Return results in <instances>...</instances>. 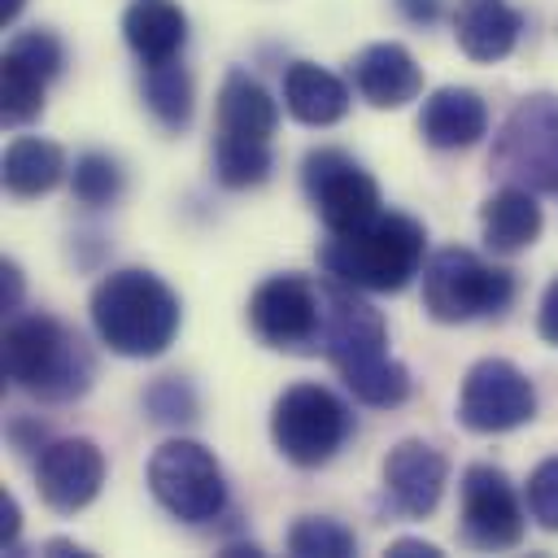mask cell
<instances>
[{
	"instance_id": "6da1fadb",
	"label": "cell",
	"mask_w": 558,
	"mask_h": 558,
	"mask_svg": "<svg viewBox=\"0 0 558 558\" xmlns=\"http://www.w3.org/2000/svg\"><path fill=\"white\" fill-rule=\"evenodd\" d=\"M318 353L336 366L344 388L375 410H392L410 401V371L388 353V323L384 314L349 283L323 279V336Z\"/></svg>"
},
{
	"instance_id": "7a4b0ae2",
	"label": "cell",
	"mask_w": 558,
	"mask_h": 558,
	"mask_svg": "<svg viewBox=\"0 0 558 558\" xmlns=\"http://www.w3.org/2000/svg\"><path fill=\"white\" fill-rule=\"evenodd\" d=\"M92 327L100 336V344L118 357H157L170 349V340L179 336V296L170 292V283L144 266H122L109 270L87 301Z\"/></svg>"
},
{
	"instance_id": "3957f363",
	"label": "cell",
	"mask_w": 558,
	"mask_h": 558,
	"mask_svg": "<svg viewBox=\"0 0 558 558\" xmlns=\"http://www.w3.org/2000/svg\"><path fill=\"white\" fill-rule=\"evenodd\" d=\"M4 379L48 405L78 401L96 379V357L78 331L52 314H9L4 327Z\"/></svg>"
},
{
	"instance_id": "277c9868",
	"label": "cell",
	"mask_w": 558,
	"mask_h": 558,
	"mask_svg": "<svg viewBox=\"0 0 558 558\" xmlns=\"http://www.w3.org/2000/svg\"><path fill=\"white\" fill-rule=\"evenodd\" d=\"M423 222L410 214H379L375 222L318 244V266L357 292H401L423 270Z\"/></svg>"
},
{
	"instance_id": "5b68a950",
	"label": "cell",
	"mask_w": 558,
	"mask_h": 558,
	"mask_svg": "<svg viewBox=\"0 0 558 558\" xmlns=\"http://www.w3.org/2000/svg\"><path fill=\"white\" fill-rule=\"evenodd\" d=\"M514 301V275L506 266L484 262L471 248H440L423 266V310L436 323H475L501 318Z\"/></svg>"
},
{
	"instance_id": "8992f818",
	"label": "cell",
	"mask_w": 558,
	"mask_h": 558,
	"mask_svg": "<svg viewBox=\"0 0 558 558\" xmlns=\"http://www.w3.org/2000/svg\"><path fill=\"white\" fill-rule=\"evenodd\" d=\"M488 170L527 192L558 196V96L536 92L506 113L488 153Z\"/></svg>"
},
{
	"instance_id": "52a82bcc",
	"label": "cell",
	"mask_w": 558,
	"mask_h": 558,
	"mask_svg": "<svg viewBox=\"0 0 558 558\" xmlns=\"http://www.w3.org/2000/svg\"><path fill=\"white\" fill-rule=\"evenodd\" d=\"M349 427H353L349 405L323 384H292L279 392L270 410V440L301 471L331 462L349 440Z\"/></svg>"
},
{
	"instance_id": "ba28073f",
	"label": "cell",
	"mask_w": 558,
	"mask_h": 558,
	"mask_svg": "<svg viewBox=\"0 0 558 558\" xmlns=\"http://www.w3.org/2000/svg\"><path fill=\"white\" fill-rule=\"evenodd\" d=\"M148 488L166 514L179 523H214L227 510V480L218 458L187 436H174L148 458Z\"/></svg>"
},
{
	"instance_id": "9c48e42d",
	"label": "cell",
	"mask_w": 558,
	"mask_h": 558,
	"mask_svg": "<svg viewBox=\"0 0 558 558\" xmlns=\"http://www.w3.org/2000/svg\"><path fill=\"white\" fill-rule=\"evenodd\" d=\"M301 187L331 235L357 231L384 214L379 209V183L344 148H310L301 157Z\"/></svg>"
},
{
	"instance_id": "30bf717a",
	"label": "cell",
	"mask_w": 558,
	"mask_h": 558,
	"mask_svg": "<svg viewBox=\"0 0 558 558\" xmlns=\"http://www.w3.org/2000/svg\"><path fill=\"white\" fill-rule=\"evenodd\" d=\"M248 327L266 349L283 353H318L323 336V283L283 270L257 283L248 296Z\"/></svg>"
},
{
	"instance_id": "8fae6325",
	"label": "cell",
	"mask_w": 558,
	"mask_h": 558,
	"mask_svg": "<svg viewBox=\"0 0 558 558\" xmlns=\"http://www.w3.org/2000/svg\"><path fill=\"white\" fill-rule=\"evenodd\" d=\"M536 418L532 379L506 357H480L458 392V423L475 436H501Z\"/></svg>"
},
{
	"instance_id": "7c38bea8",
	"label": "cell",
	"mask_w": 558,
	"mask_h": 558,
	"mask_svg": "<svg viewBox=\"0 0 558 558\" xmlns=\"http://www.w3.org/2000/svg\"><path fill=\"white\" fill-rule=\"evenodd\" d=\"M462 541L475 549H514L523 541V506L510 475L493 462H471L458 484Z\"/></svg>"
},
{
	"instance_id": "4fadbf2b",
	"label": "cell",
	"mask_w": 558,
	"mask_h": 558,
	"mask_svg": "<svg viewBox=\"0 0 558 558\" xmlns=\"http://www.w3.org/2000/svg\"><path fill=\"white\" fill-rule=\"evenodd\" d=\"M105 484V453L87 436H61L48 440L35 458V488L48 510L74 514L100 497Z\"/></svg>"
},
{
	"instance_id": "5bb4252c",
	"label": "cell",
	"mask_w": 558,
	"mask_h": 558,
	"mask_svg": "<svg viewBox=\"0 0 558 558\" xmlns=\"http://www.w3.org/2000/svg\"><path fill=\"white\" fill-rule=\"evenodd\" d=\"M449 484V462L427 440H401L384 458V493L405 519H427Z\"/></svg>"
},
{
	"instance_id": "9a60e30c",
	"label": "cell",
	"mask_w": 558,
	"mask_h": 558,
	"mask_svg": "<svg viewBox=\"0 0 558 558\" xmlns=\"http://www.w3.org/2000/svg\"><path fill=\"white\" fill-rule=\"evenodd\" d=\"M349 78L353 92L371 105V109H401L423 92V70L414 61V52L405 44H366L353 61H349Z\"/></svg>"
},
{
	"instance_id": "2e32d148",
	"label": "cell",
	"mask_w": 558,
	"mask_h": 558,
	"mask_svg": "<svg viewBox=\"0 0 558 558\" xmlns=\"http://www.w3.org/2000/svg\"><path fill=\"white\" fill-rule=\"evenodd\" d=\"M484 131H488V105L471 87H436L418 109V135L440 153L471 148Z\"/></svg>"
},
{
	"instance_id": "e0dca14e",
	"label": "cell",
	"mask_w": 558,
	"mask_h": 558,
	"mask_svg": "<svg viewBox=\"0 0 558 558\" xmlns=\"http://www.w3.org/2000/svg\"><path fill=\"white\" fill-rule=\"evenodd\" d=\"M519 31H523V17L506 0H458L453 9V39L480 65L506 61L519 44Z\"/></svg>"
},
{
	"instance_id": "ac0fdd59",
	"label": "cell",
	"mask_w": 558,
	"mask_h": 558,
	"mask_svg": "<svg viewBox=\"0 0 558 558\" xmlns=\"http://www.w3.org/2000/svg\"><path fill=\"white\" fill-rule=\"evenodd\" d=\"M122 39L140 65L174 61L187 48V13L174 0H131L122 13Z\"/></svg>"
},
{
	"instance_id": "d6986e66",
	"label": "cell",
	"mask_w": 558,
	"mask_h": 558,
	"mask_svg": "<svg viewBox=\"0 0 558 558\" xmlns=\"http://www.w3.org/2000/svg\"><path fill=\"white\" fill-rule=\"evenodd\" d=\"M349 83L314 61H292L283 70V109L305 126H331L349 113Z\"/></svg>"
},
{
	"instance_id": "ffe728a7",
	"label": "cell",
	"mask_w": 558,
	"mask_h": 558,
	"mask_svg": "<svg viewBox=\"0 0 558 558\" xmlns=\"http://www.w3.org/2000/svg\"><path fill=\"white\" fill-rule=\"evenodd\" d=\"M218 135H235V140H270L279 126V105L275 96L248 74V70H231L218 87Z\"/></svg>"
},
{
	"instance_id": "44dd1931",
	"label": "cell",
	"mask_w": 558,
	"mask_h": 558,
	"mask_svg": "<svg viewBox=\"0 0 558 558\" xmlns=\"http://www.w3.org/2000/svg\"><path fill=\"white\" fill-rule=\"evenodd\" d=\"M480 227H484V244L501 257L510 253H523L527 244H536L545 218H541V205H536V192L519 187V183H506L497 187L484 205H480Z\"/></svg>"
},
{
	"instance_id": "7402d4cb",
	"label": "cell",
	"mask_w": 558,
	"mask_h": 558,
	"mask_svg": "<svg viewBox=\"0 0 558 558\" xmlns=\"http://www.w3.org/2000/svg\"><path fill=\"white\" fill-rule=\"evenodd\" d=\"M65 174H70V161H65L61 144L44 140V135H17L4 148V161H0L4 192L9 196H22V201L48 196Z\"/></svg>"
},
{
	"instance_id": "603a6c76",
	"label": "cell",
	"mask_w": 558,
	"mask_h": 558,
	"mask_svg": "<svg viewBox=\"0 0 558 558\" xmlns=\"http://www.w3.org/2000/svg\"><path fill=\"white\" fill-rule=\"evenodd\" d=\"M144 105L148 113L166 126V131H183L192 122V74L187 65L174 57V61H161V65H144Z\"/></svg>"
},
{
	"instance_id": "cb8c5ba5",
	"label": "cell",
	"mask_w": 558,
	"mask_h": 558,
	"mask_svg": "<svg viewBox=\"0 0 558 558\" xmlns=\"http://www.w3.org/2000/svg\"><path fill=\"white\" fill-rule=\"evenodd\" d=\"M275 170V153L270 140H235V135H218L214 140V179L231 192L257 187L266 183Z\"/></svg>"
},
{
	"instance_id": "d4e9b609",
	"label": "cell",
	"mask_w": 558,
	"mask_h": 558,
	"mask_svg": "<svg viewBox=\"0 0 558 558\" xmlns=\"http://www.w3.org/2000/svg\"><path fill=\"white\" fill-rule=\"evenodd\" d=\"M44 87L48 78H39L31 65H22L17 57L4 52L0 61V118L4 126H26L44 113Z\"/></svg>"
},
{
	"instance_id": "484cf974",
	"label": "cell",
	"mask_w": 558,
	"mask_h": 558,
	"mask_svg": "<svg viewBox=\"0 0 558 558\" xmlns=\"http://www.w3.org/2000/svg\"><path fill=\"white\" fill-rule=\"evenodd\" d=\"M288 554L292 558H353L357 554V536L336 523V519H318V514H301L288 527Z\"/></svg>"
},
{
	"instance_id": "4316f807",
	"label": "cell",
	"mask_w": 558,
	"mask_h": 558,
	"mask_svg": "<svg viewBox=\"0 0 558 558\" xmlns=\"http://www.w3.org/2000/svg\"><path fill=\"white\" fill-rule=\"evenodd\" d=\"M70 192L87 209H105L122 196V170L109 153H83L70 166Z\"/></svg>"
},
{
	"instance_id": "83f0119b",
	"label": "cell",
	"mask_w": 558,
	"mask_h": 558,
	"mask_svg": "<svg viewBox=\"0 0 558 558\" xmlns=\"http://www.w3.org/2000/svg\"><path fill=\"white\" fill-rule=\"evenodd\" d=\"M9 57H17L22 65H31L39 78H57L61 74V65H65V44L48 31V26H26V31H17L13 39H9V48H4Z\"/></svg>"
},
{
	"instance_id": "f1b7e54d",
	"label": "cell",
	"mask_w": 558,
	"mask_h": 558,
	"mask_svg": "<svg viewBox=\"0 0 558 558\" xmlns=\"http://www.w3.org/2000/svg\"><path fill=\"white\" fill-rule=\"evenodd\" d=\"M144 410L157 418V423H192L196 418V392L187 379L179 375H161L144 388Z\"/></svg>"
},
{
	"instance_id": "f546056e",
	"label": "cell",
	"mask_w": 558,
	"mask_h": 558,
	"mask_svg": "<svg viewBox=\"0 0 558 558\" xmlns=\"http://www.w3.org/2000/svg\"><path fill=\"white\" fill-rule=\"evenodd\" d=\"M527 514L536 519V527L558 532V458H545L527 475Z\"/></svg>"
},
{
	"instance_id": "4dcf8cb0",
	"label": "cell",
	"mask_w": 558,
	"mask_h": 558,
	"mask_svg": "<svg viewBox=\"0 0 558 558\" xmlns=\"http://www.w3.org/2000/svg\"><path fill=\"white\" fill-rule=\"evenodd\" d=\"M536 331L545 344L558 349V279H549V288L541 292V310H536Z\"/></svg>"
},
{
	"instance_id": "1f68e13d",
	"label": "cell",
	"mask_w": 558,
	"mask_h": 558,
	"mask_svg": "<svg viewBox=\"0 0 558 558\" xmlns=\"http://www.w3.org/2000/svg\"><path fill=\"white\" fill-rule=\"evenodd\" d=\"M22 292H26V283H22V270H17V262H0V305H4V314H17V305H22Z\"/></svg>"
},
{
	"instance_id": "d6a6232c",
	"label": "cell",
	"mask_w": 558,
	"mask_h": 558,
	"mask_svg": "<svg viewBox=\"0 0 558 558\" xmlns=\"http://www.w3.org/2000/svg\"><path fill=\"white\" fill-rule=\"evenodd\" d=\"M17 536H22V510H17L13 493H0V545L17 549Z\"/></svg>"
},
{
	"instance_id": "836d02e7",
	"label": "cell",
	"mask_w": 558,
	"mask_h": 558,
	"mask_svg": "<svg viewBox=\"0 0 558 558\" xmlns=\"http://www.w3.org/2000/svg\"><path fill=\"white\" fill-rule=\"evenodd\" d=\"M397 13L414 26H432L440 17V0H397Z\"/></svg>"
},
{
	"instance_id": "e575fe53",
	"label": "cell",
	"mask_w": 558,
	"mask_h": 558,
	"mask_svg": "<svg viewBox=\"0 0 558 558\" xmlns=\"http://www.w3.org/2000/svg\"><path fill=\"white\" fill-rule=\"evenodd\" d=\"M9 436H13V445L22 449V453H35V449H44L48 440H44V427H35V423H9Z\"/></svg>"
},
{
	"instance_id": "d590c367",
	"label": "cell",
	"mask_w": 558,
	"mask_h": 558,
	"mask_svg": "<svg viewBox=\"0 0 558 558\" xmlns=\"http://www.w3.org/2000/svg\"><path fill=\"white\" fill-rule=\"evenodd\" d=\"M384 554H388V558H440V549H436L432 541H410V536L392 541Z\"/></svg>"
},
{
	"instance_id": "8d00e7d4",
	"label": "cell",
	"mask_w": 558,
	"mask_h": 558,
	"mask_svg": "<svg viewBox=\"0 0 558 558\" xmlns=\"http://www.w3.org/2000/svg\"><path fill=\"white\" fill-rule=\"evenodd\" d=\"M44 554H52V558H61V554H78V558H87V549L74 545V541H44Z\"/></svg>"
},
{
	"instance_id": "74e56055",
	"label": "cell",
	"mask_w": 558,
	"mask_h": 558,
	"mask_svg": "<svg viewBox=\"0 0 558 558\" xmlns=\"http://www.w3.org/2000/svg\"><path fill=\"white\" fill-rule=\"evenodd\" d=\"M22 4H26V0H0V22L9 26V22H13L17 13H22Z\"/></svg>"
}]
</instances>
